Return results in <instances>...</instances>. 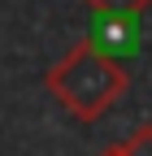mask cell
Here are the masks:
<instances>
[{"label":"cell","instance_id":"cell-1","mask_svg":"<svg viewBox=\"0 0 152 156\" xmlns=\"http://www.w3.org/2000/svg\"><path fill=\"white\" fill-rule=\"evenodd\" d=\"M44 87L52 91V100L70 117H78V122H100V117L126 95L130 78H126L122 61H113L100 48H91L87 39H78V44L44 74Z\"/></svg>","mask_w":152,"mask_h":156},{"label":"cell","instance_id":"cell-2","mask_svg":"<svg viewBox=\"0 0 152 156\" xmlns=\"http://www.w3.org/2000/svg\"><path fill=\"white\" fill-rule=\"evenodd\" d=\"M87 44L100 48L113 61H130L143 44V30H139V17H126V13H91V30H87Z\"/></svg>","mask_w":152,"mask_h":156},{"label":"cell","instance_id":"cell-3","mask_svg":"<svg viewBox=\"0 0 152 156\" xmlns=\"http://www.w3.org/2000/svg\"><path fill=\"white\" fill-rule=\"evenodd\" d=\"M100 156H152V122H143V126H135L126 134L122 143H113V147H104Z\"/></svg>","mask_w":152,"mask_h":156},{"label":"cell","instance_id":"cell-4","mask_svg":"<svg viewBox=\"0 0 152 156\" xmlns=\"http://www.w3.org/2000/svg\"><path fill=\"white\" fill-rule=\"evenodd\" d=\"M91 13H126V17H143L152 9V0H83Z\"/></svg>","mask_w":152,"mask_h":156}]
</instances>
